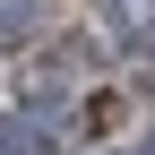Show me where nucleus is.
Segmentation results:
<instances>
[{
  "label": "nucleus",
  "mask_w": 155,
  "mask_h": 155,
  "mask_svg": "<svg viewBox=\"0 0 155 155\" xmlns=\"http://www.w3.org/2000/svg\"><path fill=\"white\" fill-rule=\"evenodd\" d=\"M104 17H112V35H121V43L155 52V0H104Z\"/></svg>",
  "instance_id": "obj_1"
},
{
  "label": "nucleus",
  "mask_w": 155,
  "mask_h": 155,
  "mask_svg": "<svg viewBox=\"0 0 155 155\" xmlns=\"http://www.w3.org/2000/svg\"><path fill=\"white\" fill-rule=\"evenodd\" d=\"M0 155H35V121L26 112H0Z\"/></svg>",
  "instance_id": "obj_2"
},
{
  "label": "nucleus",
  "mask_w": 155,
  "mask_h": 155,
  "mask_svg": "<svg viewBox=\"0 0 155 155\" xmlns=\"http://www.w3.org/2000/svg\"><path fill=\"white\" fill-rule=\"evenodd\" d=\"M26 26H35V0H0V43H17Z\"/></svg>",
  "instance_id": "obj_3"
},
{
  "label": "nucleus",
  "mask_w": 155,
  "mask_h": 155,
  "mask_svg": "<svg viewBox=\"0 0 155 155\" xmlns=\"http://www.w3.org/2000/svg\"><path fill=\"white\" fill-rule=\"evenodd\" d=\"M129 155H155V138H138V147H129Z\"/></svg>",
  "instance_id": "obj_4"
}]
</instances>
